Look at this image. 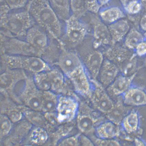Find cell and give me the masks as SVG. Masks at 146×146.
I'll return each instance as SVG.
<instances>
[{
	"instance_id": "cell-7",
	"label": "cell",
	"mask_w": 146,
	"mask_h": 146,
	"mask_svg": "<svg viewBox=\"0 0 146 146\" xmlns=\"http://www.w3.org/2000/svg\"><path fill=\"white\" fill-rule=\"evenodd\" d=\"M95 112L86 104L80 105L77 118V127L82 134L86 135L95 133L96 128L99 124L100 118Z\"/></svg>"
},
{
	"instance_id": "cell-11",
	"label": "cell",
	"mask_w": 146,
	"mask_h": 146,
	"mask_svg": "<svg viewBox=\"0 0 146 146\" xmlns=\"http://www.w3.org/2000/svg\"><path fill=\"white\" fill-rule=\"evenodd\" d=\"M93 44L97 49L100 47L112 44L111 36L108 26L100 19L96 18L94 21Z\"/></svg>"
},
{
	"instance_id": "cell-35",
	"label": "cell",
	"mask_w": 146,
	"mask_h": 146,
	"mask_svg": "<svg viewBox=\"0 0 146 146\" xmlns=\"http://www.w3.org/2000/svg\"><path fill=\"white\" fill-rule=\"evenodd\" d=\"M1 135H7L11 130V121L7 117L5 116H1Z\"/></svg>"
},
{
	"instance_id": "cell-26",
	"label": "cell",
	"mask_w": 146,
	"mask_h": 146,
	"mask_svg": "<svg viewBox=\"0 0 146 146\" xmlns=\"http://www.w3.org/2000/svg\"><path fill=\"white\" fill-rule=\"evenodd\" d=\"M137 55L135 53L125 64L119 68L120 74L126 76H130L137 73Z\"/></svg>"
},
{
	"instance_id": "cell-25",
	"label": "cell",
	"mask_w": 146,
	"mask_h": 146,
	"mask_svg": "<svg viewBox=\"0 0 146 146\" xmlns=\"http://www.w3.org/2000/svg\"><path fill=\"white\" fill-rule=\"evenodd\" d=\"M34 78L35 85L38 89L43 91L50 90L48 71L35 74Z\"/></svg>"
},
{
	"instance_id": "cell-32",
	"label": "cell",
	"mask_w": 146,
	"mask_h": 146,
	"mask_svg": "<svg viewBox=\"0 0 146 146\" xmlns=\"http://www.w3.org/2000/svg\"><path fill=\"white\" fill-rule=\"evenodd\" d=\"M80 133L72 136L66 137L58 143L59 146H78L80 145L79 137Z\"/></svg>"
},
{
	"instance_id": "cell-28",
	"label": "cell",
	"mask_w": 146,
	"mask_h": 146,
	"mask_svg": "<svg viewBox=\"0 0 146 146\" xmlns=\"http://www.w3.org/2000/svg\"><path fill=\"white\" fill-rule=\"evenodd\" d=\"M48 139V135L44 129L38 127L31 132V139L33 143L42 145L46 142Z\"/></svg>"
},
{
	"instance_id": "cell-30",
	"label": "cell",
	"mask_w": 146,
	"mask_h": 146,
	"mask_svg": "<svg viewBox=\"0 0 146 146\" xmlns=\"http://www.w3.org/2000/svg\"><path fill=\"white\" fill-rule=\"evenodd\" d=\"M30 0H4L5 3L11 10H16L26 8Z\"/></svg>"
},
{
	"instance_id": "cell-8",
	"label": "cell",
	"mask_w": 146,
	"mask_h": 146,
	"mask_svg": "<svg viewBox=\"0 0 146 146\" xmlns=\"http://www.w3.org/2000/svg\"><path fill=\"white\" fill-rule=\"evenodd\" d=\"M65 23V36L67 40L74 46L81 43L88 33L87 25L72 15Z\"/></svg>"
},
{
	"instance_id": "cell-14",
	"label": "cell",
	"mask_w": 146,
	"mask_h": 146,
	"mask_svg": "<svg viewBox=\"0 0 146 146\" xmlns=\"http://www.w3.org/2000/svg\"><path fill=\"white\" fill-rule=\"evenodd\" d=\"M137 73L130 76H126L120 74L106 88L109 95L114 97L122 96L132 86Z\"/></svg>"
},
{
	"instance_id": "cell-16",
	"label": "cell",
	"mask_w": 146,
	"mask_h": 146,
	"mask_svg": "<svg viewBox=\"0 0 146 146\" xmlns=\"http://www.w3.org/2000/svg\"><path fill=\"white\" fill-rule=\"evenodd\" d=\"M122 96L124 105L127 106H146V92L142 87L132 85Z\"/></svg>"
},
{
	"instance_id": "cell-9",
	"label": "cell",
	"mask_w": 146,
	"mask_h": 146,
	"mask_svg": "<svg viewBox=\"0 0 146 146\" xmlns=\"http://www.w3.org/2000/svg\"><path fill=\"white\" fill-rule=\"evenodd\" d=\"M80 105L73 97L66 96L58 97L56 110V117L61 123H68L76 118Z\"/></svg>"
},
{
	"instance_id": "cell-29",
	"label": "cell",
	"mask_w": 146,
	"mask_h": 146,
	"mask_svg": "<svg viewBox=\"0 0 146 146\" xmlns=\"http://www.w3.org/2000/svg\"><path fill=\"white\" fill-rule=\"evenodd\" d=\"M142 9L140 0L130 3L123 8L125 13L131 16L138 14L142 11Z\"/></svg>"
},
{
	"instance_id": "cell-12",
	"label": "cell",
	"mask_w": 146,
	"mask_h": 146,
	"mask_svg": "<svg viewBox=\"0 0 146 146\" xmlns=\"http://www.w3.org/2000/svg\"><path fill=\"white\" fill-rule=\"evenodd\" d=\"M132 50L117 44L110 45L105 52L104 55L106 59L115 63L119 69L130 59L134 53Z\"/></svg>"
},
{
	"instance_id": "cell-5",
	"label": "cell",
	"mask_w": 146,
	"mask_h": 146,
	"mask_svg": "<svg viewBox=\"0 0 146 146\" xmlns=\"http://www.w3.org/2000/svg\"><path fill=\"white\" fill-rule=\"evenodd\" d=\"M67 77L72 82L77 93L90 98L93 86L83 63L74 70Z\"/></svg>"
},
{
	"instance_id": "cell-4",
	"label": "cell",
	"mask_w": 146,
	"mask_h": 146,
	"mask_svg": "<svg viewBox=\"0 0 146 146\" xmlns=\"http://www.w3.org/2000/svg\"><path fill=\"white\" fill-rule=\"evenodd\" d=\"M1 54L40 57L36 50L25 40L1 34Z\"/></svg>"
},
{
	"instance_id": "cell-2",
	"label": "cell",
	"mask_w": 146,
	"mask_h": 146,
	"mask_svg": "<svg viewBox=\"0 0 146 146\" xmlns=\"http://www.w3.org/2000/svg\"><path fill=\"white\" fill-rule=\"evenodd\" d=\"M35 24L26 7L1 11V34L8 37H25L28 30Z\"/></svg>"
},
{
	"instance_id": "cell-33",
	"label": "cell",
	"mask_w": 146,
	"mask_h": 146,
	"mask_svg": "<svg viewBox=\"0 0 146 146\" xmlns=\"http://www.w3.org/2000/svg\"><path fill=\"white\" fill-rule=\"evenodd\" d=\"M86 8L87 11L96 14L101 9V6L98 0H84Z\"/></svg>"
},
{
	"instance_id": "cell-22",
	"label": "cell",
	"mask_w": 146,
	"mask_h": 146,
	"mask_svg": "<svg viewBox=\"0 0 146 146\" xmlns=\"http://www.w3.org/2000/svg\"><path fill=\"white\" fill-rule=\"evenodd\" d=\"M50 90L61 92L65 86V75L60 69L51 68L48 71Z\"/></svg>"
},
{
	"instance_id": "cell-3",
	"label": "cell",
	"mask_w": 146,
	"mask_h": 146,
	"mask_svg": "<svg viewBox=\"0 0 146 146\" xmlns=\"http://www.w3.org/2000/svg\"><path fill=\"white\" fill-rule=\"evenodd\" d=\"M1 62L11 70H24L36 74L51 68L41 57L24 55L1 54Z\"/></svg>"
},
{
	"instance_id": "cell-10",
	"label": "cell",
	"mask_w": 146,
	"mask_h": 146,
	"mask_svg": "<svg viewBox=\"0 0 146 146\" xmlns=\"http://www.w3.org/2000/svg\"><path fill=\"white\" fill-rule=\"evenodd\" d=\"M48 35L41 27L35 24L28 30L25 37V41L36 50L41 58L49 45Z\"/></svg>"
},
{
	"instance_id": "cell-15",
	"label": "cell",
	"mask_w": 146,
	"mask_h": 146,
	"mask_svg": "<svg viewBox=\"0 0 146 146\" xmlns=\"http://www.w3.org/2000/svg\"><path fill=\"white\" fill-rule=\"evenodd\" d=\"M120 74L118 67L115 63L106 58L99 72L97 80L106 89Z\"/></svg>"
},
{
	"instance_id": "cell-31",
	"label": "cell",
	"mask_w": 146,
	"mask_h": 146,
	"mask_svg": "<svg viewBox=\"0 0 146 146\" xmlns=\"http://www.w3.org/2000/svg\"><path fill=\"white\" fill-rule=\"evenodd\" d=\"M95 145L101 146H120L119 141L115 139H103L98 137H93L92 140Z\"/></svg>"
},
{
	"instance_id": "cell-44",
	"label": "cell",
	"mask_w": 146,
	"mask_h": 146,
	"mask_svg": "<svg viewBox=\"0 0 146 146\" xmlns=\"http://www.w3.org/2000/svg\"><path fill=\"white\" fill-rule=\"evenodd\" d=\"M144 41L145 42V43H146V36L145 37V38H144Z\"/></svg>"
},
{
	"instance_id": "cell-42",
	"label": "cell",
	"mask_w": 146,
	"mask_h": 146,
	"mask_svg": "<svg viewBox=\"0 0 146 146\" xmlns=\"http://www.w3.org/2000/svg\"><path fill=\"white\" fill-rule=\"evenodd\" d=\"M142 6V11H146V0H140Z\"/></svg>"
},
{
	"instance_id": "cell-24",
	"label": "cell",
	"mask_w": 146,
	"mask_h": 146,
	"mask_svg": "<svg viewBox=\"0 0 146 146\" xmlns=\"http://www.w3.org/2000/svg\"><path fill=\"white\" fill-rule=\"evenodd\" d=\"M42 98V110L48 113L56 112L58 97L53 92L49 90L44 91Z\"/></svg>"
},
{
	"instance_id": "cell-20",
	"label": "cell",
	"mask_w": 146,
	"mask_h": 146,
	"mask_svg": "<svg viewBox=\"0 0 146 146\" xmlns=\"http://www.w3.org/2000/svg\"><path fill=\"white\" fill-rule=\"evenodd\" d=\"M98 13L101 20L108 25L126 17L125 11L117 6H112L100 9Z\"/></svg>"
},
{
	"instance_id": "cell-40",
	"label": "cell",
	"mask_w": 146,
	"mask_h": 146,
	"mask_svg": "<svg viewBox=\"0 0 146 146\" xmlns=\"http://www.w3.org/2000/svg\"><path fill=\"white\" fill-rule=\"evenodd\" d=\"M136 1H139V0H120V2L123 8H125L129 3Z\"/></svg>"
},
{
	"instance_id": "cell-1",
	"label": "cell",
	"mask_w": 146,
	"mask_h": 146,
	"mask_svg": "<svg viewBox=\"0 0 146 146\" xmlns=\"http://www.w3.org/2000/svg\"><path fill=\"white\" fill-rule=\"evenodd\" d=\"M35 23L58 42H62L61 21L51 7L48 0H30L26 6Z\"/></svg>"
},
{
	"instance_id": "cell-6",
	"label": "cell",
	"mask_w": 146,
	"mask_h": 146,
	"mask_svg": "<svg viewBox=\"0 0 146 146\" xmlns=\"http://www.w3.org/2000/svg\"><path fill=\"white\" fill-rule=\"evenodd\" d=\"M91 80L93 89L90 99L92 104L100 113L108 115L115 108V104L98 80Z\"/></svg>"
},
{
	"instance_id": "cell-18",
	"label": "cell",
	"mask_w": 146,
	"mask_h": 146,
	"mask_svg": "<svg viewBox=\"0 0 146 146\" xmlns=\"http://www.w3.org/2000/svg\"><path fill=\"white\" fill-rule=\"evenodd\" d=\"M119 125L110 120L101 122L96 128V136L101 139H115L120 135Z\"/></svg>"
},
{
	"instance_id": "cell-27",
	"label": "cell",
	"mask_w": 146,
	"mask_h": 146,
	"mask_svg": "<svg viewBox=\"0 0 146 146\" xmlns=\"http://www.w3.org/2000/svg\"><path fill=\"white\" fill-rule=\"evenodd\" d=\"M72 15L80 19L87 11L84 0H70Z\"/></svg>"
},
{
	"instance_id": "cell-21",
	"label": "cell",
	"mask_w": 146,
	"mask_h": 146,
	"mask_svg": "<svg viewBox=\"0 0 146 146\" xmlns=\"http://www.w3.org/2000/svg\"><path fill=\"white\" fill-rule=\"evenodd\" d=\"M51 7L61 21L68 20L72 15L70 0H48Z\"/></svg>"
},
{
	"instance_id": "cell-17",
	"label": "cell",
	"mask_w": 146,
	"mask_h": 146,
	"mask_svg": "<svg viewBox=\"0 0 146 146\" xmlns=\"http://www.w3.org/2000/svg\"><path fill=\"white\" fill-rule=\"evenodd\" d=\"M108 26L111 36L112 44H117L124 40L131 29L130 23L125 18Z\"/></svg>"
},
{
	"instance_id": "cell-19",
	"label": "cell",
	"mask_w": 146,
	"mask_h": 146,
	"mask_svg": "<svg viewBox=\"0 0 146 146\" xmlns=\"http://www.w3.org/2000/svg\"><path fill=\"white\" fill-rule=\"evenodd\" d=\"M125 133L130 135L139 132L140 126V114L136 110H133L126 115L120 123Z\"/></svg>"
},
{
	"instance_id": "cell-43",
	"label": "cell",
	"mask_w": 146,
	"mask_h": 146,
	"mask_svg": "<svg viewBox=\"0 0 146 146\" xmlns=\"http://www.w3.org/2000/svg\"><path fill=\"white\" fill-rule=\"evenodd\" d=\"M144 65H145V68H146V56L145 59V61H144Z\"/></svg>"
},
{
	"instance_id": "cell-41",
	"label": "cell",
	"mask_w": 146,
	"mask_h": 146,
	"mask_svg": "<svg viewBox=\"0 0 146 146\" xmlns=\"http://www.w3.org/2000/svg\"><path fill=\"white\" fill-rule=\"evenodd\" d=\"M99 4L100 5L101 7L105 5L108 4L111 0H98Z\"/></svg>"
},
{
	"instance_id": "cell-36",
	"label": "cell",
	"mask_w": 146,
	"mask_h": 146,
	"mask_svg": "<svg viewBox=\"0 0 146 146\" xmlns=\"http://www.w3.org/2000/svg\"><path fill=\"white\" fill-rule=\"evenodd\" d=\"M134 51L137 56L142 57L146 56V43L144 41L139 43Z\"/></svg>"
},
{
	"instance_id": "cell-38",
	"label": "cell",
	"mask_w": 146,
	"mask_h": 146,
	"mask_svg": "<svg viewBox=\"0 0 146 146\" xmlns=\"http://www.w3.org/2000/svg\"><path fill=\"white\" fill-rule=\"evenodd\" d=\"M144 12L141 18L139 23L141 29L143 31L146 32V11Z\"/></svg>"
},
{
	"instance_id": "cell-13",
	"label": "cell",
	"mask_w": 146,
	"mask_h": 146,
	"mask_svg": "<svg viewBox=\"0 0 146 146\" xmlns=\"http://www.w3.org/2000/svg\"><path fill=\"white\" fill-rule=\"evenodd\" d=\"M104 60V54L98 50L92 51L86 58L84 65L92 80H98L99 72Z\"/></svg>"
},
{
	"instance_id": "cell-37",
	"label": "cell",
	"mask_w": 146,
	"mask_h": 146,
	"mask_svg": "<svg viewBox=\"0 0 146 146\" xmlns=\"http://www.w3.org/2000/svg\"><path fill=\"white\" fill-rule=\"evenodd\" d=\"M80 145L94 146L93 141L87 137V135L80 133L79 137Z\"/></svg>"
},
{
	"instance_id": "cell-39",
	"label": "cell",
	"mask_w": 146,
	"mask_h": 146,
	"mask_svg": "<svg viewBox=\"0 0 146 146\" xmlns=\"http://www.w3.org/2000/svg\"><path fill=\"white\" fill-rule=\"evenodd\" d=\"M133 142L135 145L136 146H146V142L140 137H135L134 139Z\"/></svg>"
},
{
	"instance_id": "cell-23",
	"label": "cell",
	"mask_w": 146,
	"mask_h": 146,
	"mask_svg": "<svg viewBox=\"0 0 146 146\" xmlns=\"http://www.w3.org/2000/svg\"><path fill=\"white\" fill-rule=\"evenodd\" d=\"M145 37L135 28L130 30L124 38V46L131 50H135L137 45L144 40Z\"/></svg>"
},
{
	"instance_id": "cell-34",
	"label": "cell",
	"mask_w": 146,
	"mask_h": 146,
	"mask_svg": "<svg viewBox=\"0 0 146 146\" xmlns=\"http://www.w3.org/2000/svg\"><path fill=\"white\" fill-rule=\"evenodd\" d=\"M42 103V98L39 96L34 95L30 98L28 102L29 106L33 110H38L41 109Z\"/></svg>"
}]
</instances>
